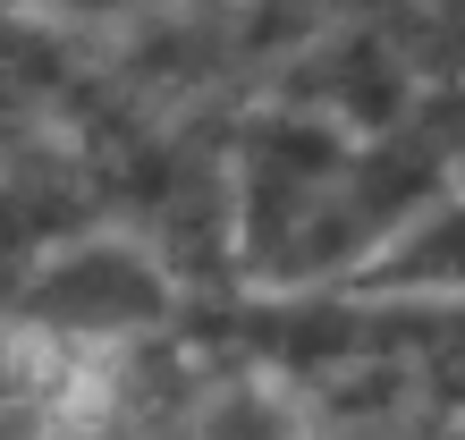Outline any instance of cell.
Segmentation results:
<instances>
[{"label":"cell","mask_w":465,"mask_h":440,"mask_svg":"<svg viewBox=\"0 0 465 440\" xmlns=\"http://www.w3.org/2000/svg\"><path fill=\"white\" fill-rule=\"evenodd\" d=\"M35 314L60 330H85V339L144 330V322H161V271L127 245H76V255L35 271Z\"/></svg>","instance_id":"6da1fadb"}]
</instances>
